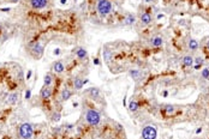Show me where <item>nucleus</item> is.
<instances>
[{
	"label": "nucleus",
	"mask_w": 209,
	"mask_h": 139,
	"mask_svg": "<svg viewBox=\"0 0 209 139\" xmlns=\"http://www.w3.org/2000/svg\"><path fill=\"white\" fill-rule=\"evenodd\" d=\"M129 74H130V77H132L134 79H138V77L141 76V73H139L138 70H130Z\"/></svg>",
	"instance_id": "4be33fe9"
},
{
	"label": "nucleus",
	"mask_w": 209,
	"mask_h": 139,
	"mask_svg": "<svg viewBox=\"0 0 209 139\" xmlns=\"http://www.w3.org/2000/svg\"><path fill=\"white\" fill-rule=\"evenodd\" d=\"M52 82H53V77H52V74H51V73H46V74H45V78H43V83H45V85H46V86H51Z\"/></svg>",
	"instance_id": "f3484780"
},
{
	"label": "nucleus",
	"mask_w": 209,
	"mask_h": 139,
	"mask_svg": "<svg viewBox=\"0 0 209 139\" xmlns=\"http://www.w3.org/2000/svg\"><path fill=\"white\" fill-rule=\"evenodd\" d=\"M17 100H18V94H16V92L10 94V95L6 96V103L7 104H13V103L17 102Z\"/></svg>",
	"instance_id": "f8f14e48"
},
{
	"label": "nucleus",
	"mask_w": 209,
	"mask_h": 139,
	"mask_svg": "<svg viewBox=\"0 0 209 139\" xmlns=\"http://www.w3.org/2000/svg\"><path fill=\"white\" fill-rule=\"evenodd\" d=\"M30 77H31V71H29V72H28V74H27V78L29 79V78H30Z\"/></svg>",
	"instance_id": "c85d7f7f"
},
{
	"label": "nucleus",
	"mask_w": 209,
	"mask_h": 139,
	"mask_svg": "<svg viewBox=\"0 0 209 139\" xmlns=\"http://www.w3.org/2000/svg\"><path fill=\"white\" fill-rule=\"evenodd\" d=\"M72 96V92L69 90V89H63V91H62V100L63 101H67V100H70V97Z\"/></svg>",
	"instance_id": "dca6fc26"
},
{
	"label": "nucleus",
	"mask_w": 209,
	"mask_h": 139,
	"mask_svg": "<svg viewBox=\"0 0 209 139\" xmlns=\"http://www.w3.org/2000/svg\"><path fill=\"white\" fill-rule=\"evenodd\" d=\"M189 48H190L191 51H196V49L198 48V42L196 41V40L191 38L190 41H189Z\"/></svg>",
	"instance_id": "6ab92c4d"
},
{
	"label": "nucleus",
	"mask_w": 209,
	"mask_h": 139,
	"mask_svg": "<svg viewBox=\"0 0 209 139\" xmlns=\"http://www.w3.org/2000/svg\"><path fill=\"white\" fill-rule=\"evenodd\" d=\"M194 63H196V65H202L203 64V58L197 56L196 59H194Z\"/></svg>",
	"instance_id": "a878e982"
},
{
	"label": "nucleus",
	"mask_w": 209,
	"mask_h": 139,
	"mask_svg": "<svg viewBox=\"0 0 209 139\" xmlns=\"http://www.w3.org/2000/svg\"><path fill=\"white\" fill-rule=\"evenodd\" d=\"M30 5L35 10H41L47 6V0H30Z\"/></svg>",
	"instance_id": "423d86ee"
},
{
	"label": "nucleus",
	"mask_w": 209,
	"mask_h": 139,
	"mask_svg": "<svg viewBox=\"0 0 209 139\" xmlns=\"http://www.w3.org/2000/svg\"><path fill=\"white\" fill-rule=\"evenodd\" d=\"M144 1H145V3H152L153 0H144Z\"/></svg>",
	"instance_id": "72a5a7b5"
},
{
	"label": "nucleus",
	"mask_w": 209,
	"mask_h": 139,
	"mask_svg": "<svg viewBox=\"0 0 209 139\" xmlns=\"http://www.w3.org/2000/svg\"><path fill=\"white\" fill-rule=\"evenodd\" d=\"M60 52H59V49H55V52H54V54H59Z\"/></svg>",
	"instance_id": "2f4dec72"
},
{
	"label": "nucleus",
	"mask_w": 209,
	"mask_h": 139,
	"mask_svg": "<svg viewBox=\"0 0 209 139\" xmlns=\"http://www.w3.org/2000/svg\"><path fill=\"white\" fill-rule=\"evenodd\" d=\"M93 63H94V65H95V66H99V65H100V61H99V59H97V58H95V59H94Z\"/></svg>",
	"instance_id": "cd10ccee"
},
{
	"label": "nucleus",
	"mask_w": 209,
	"mask_h": 139,
	"mask_svg": "<svg viewBox=\"0 0 209 139\" xmlns=\"http://www.w3.org/2000/svg\"><path fill=\"white\" fill-rule=\"evenodd\" d=\"M97 11L100 13L101 17H105L111 13L112 11V4L109 0H100L97 3Z\"/></svg>",
	"instance_id": "7ed1b4c3"
},
{
	"label": "nucleus",
	"mask_w": 209,
	"mask_h": 139,
	"mask_svg": "<svg viewBox=\"0 0 209 139\" xmlns=\"http://www.w3.org/2000/svg\"><path fill=\"white\" fill-rule=\"evenodd\" d=\"M200 67H201V65H195V68H196V70H198Z\"/></svg>",
	"instance_id": "7c9ffc66"
},
{
	"label": "nucleus",
	"mask_w": 209,
	"mask_h": 139,
	"mask_svg": "<svg viewBox=\"0 0 209 139\" xmlns=\"http://www.w3.org/2000/svg\"><path fill=\"white\" fill-rule=\"evenodd\" d=\"M150 43H152L153 47H161L164 44V40L160 36H155L150 40Z\"/></svg>",
	"instance_id": "9b49d317"
},
{
	"label": "nucleus",
	"mask_w": 209,
	"mask_h": 139,
	"mask_svg": "<svg viewBox=\"0 0 209 139\" xmlns=\"http://www.w3.org/2000/svg\"><path fill=\"white\" fill-rule=\"evenodd\" d=\"M11 1H12V3H18L19 0H11Z\"/></svg>",
	"instance_id": "c9c22d12"
},
{
	"label": "nucleus",
	"mask_w": 209,
	"mask_h": 139,
	"mask_svg": "<svg viewBox=\"0 0 209 139\" xmlns=\"http://www.w3.org/2000/svg\"><path fill=\"white\" fill-rule=\"evenodd\" d=\"M142 137H143V139H156V137H157L156 128L152 125L144 126L142 130Z\"/></svg>",
	"instance_id": "20e7f679"
},
{
	"label": "nucleus",
	"mask_w": 209,
	"mask_h": 139,
	"mask_svg": "<svg viewBox=\"0 0 209 139\" xmlns=\"http://www.w3.org/2000/svg\"><path fill=\"white\" fill-rule=\"evenodd\" d=\"M174 107L173 106H171V104H168V106H166L165 107V112H166V114H168V115H172L173 113H174Z\"/></svg>",
	"instance_id": "5701e85b"
},
{
	"label": "nucleus",
	"mask_w": 209,
	"mask_h": 139,
	"mask_svg": "<svg viewBox=\"0 0 209 139\" xmlns=\"http://www.w3.org/2000/svg\"><path fill=\"white\" fill-rule=\"evenodd\" d=\"M19 136L22 139H33L34 136V127L31 124L24 122L19 126Z\"/></svg>",
	"instance_id": "f03ea898"
},
{
	"label": "nucleus",
	"mask_w": 209,
	"mask_h": 139,
	"mask_svg": "<svg viewBox=\"0 0 209 139\" xmlns=\"http://www.w3.org/2000/svg\"><path fill=\"white\" fill-rule=\"evenodd\" d=\"M141 22H142L143 24H145V25L150 24V23H152V16H150V13L144 12V13L141 16Z\"/></svg>",
	"instance_id": "ddd939ff"
},
{
	"label": "nucleus",
	"mask_w": 209,
	"mask_h": 139,
	"mask_svg": "<svg viewBox=\"0 0 209 139\" xmlns=\"http://www.w3.org/2000/svg\"><path fill=\"white\" fill-rule=\"evenodd\" d=\"M111 58H112V52L109 51V49H105V51H103V59H105V61L108 63L109 60H111Z\"/></svg>",
	"instance_id": "412c9836"
},
{
	"label": "nucleus",
	"mask_w": 209,
	"mask_h": 139,
	"mask_svg": "<svg viewBox=\"0 0 209 139\" xmlns=\"http://www.w3.org/2000/svg\"><path fill=\"white\" fill-rule=\"evenodd\" d=\"M85 121L90 126H97L101 121V115L95 109H89L85 113Z\"/></svg>",
	"instance_id": "f257e3e1"
},
{
	"label": "nucleus",
	"mask_w": 209,
	"mask_h": 139,
	"mask_svg": "<svg viewBox=\"0 0 209 139\" xmlns=\"http://www.w3.org/2000/svg\"><path fill=\"white\" fill-rule=\"evenodd\" d=\"M207 49H208V51H209V41L207 42Z\"/></svg>",
	"instance_id": "f704fd0d"
},
{
	"label": "nucleus",
	"mask_w": 209,
	"mask_h": 139,
	"mask_svg": "<svg viewBox=\"0 0 209 139\" xmlns=\"http://www.w3.org/2000/svg\"><path fill=\"white\" fill-rule=\"evenodd\" d=\"M30 97H31V90L30 89H28V90L25 91V100H29Z\"/></svg>",
	"instance_id": "bb28decb"
},
{
	"label": "nucleus",
	"mask_w": 209,
	"mask_h": 139,
	"mask_svg": "<svg viewBox=\"0 0 209 139\" xmlns=\"http://www.w3.org/2000/svg\"><path fill=\"white\" fill-rule=\"evenodd\" d=\"M201 132H202V128H197V130H196V133H197V134L201 133Z\"/></svg>",
	"instance_id": "c756f323"
},
{
	"label": "nucleus",
	"mask_w": 209,
	"mask_h": 139,
	"mask_svg": "<svg viewBox=\"0 0 209 139\" xmlns=\"http://www.w3.org/2000/svg\"><path fill=\"white\" fill-rule=\"evenodd\" d=\"M183 65L186 67H190L194 65V58H191L190 55H186L183 58Z\"/></svg>",
	"instance_id": "2eb2a0df"
},
{
	"label": "nucleus",
	"mask_w": 209,
	"mask_h": 139,
	"mask_svg": "<svg viewBox=\"0 0 209 139\" xmlns=\"http://www.w3.org/2000/svg\"><path fill=\"white\" fill-rule=\"evenodd\" d=\"M60 117H62V114H60V113H59V112H54V113L52 114V121L58 122L59 120H60Z\"/></svg>",
	"instance_id": "b1692460"
},
{
	"label": "nucleus",
	"mask_w": 209,
	"mask_h": 139,
	"mask_svg": "<svg viewBox=\"0 0 209 139\" xmlns=\"http://www.w3.org/2000/svg\"><path fill=\"white\" fill-rule=\"evenodd\" d=\"M167 95H168V92H167V91H164V96H165V97H166V96H167Z\"/></svg>",
	"instance_id": "473e14b6"
},
{
	"label": "nucleus",
	"mask_w": 209,
	"mask_h": 139,
	"mask_svg": "<svg viewBox=\"0 0 209 139\" xmlns=\"http://www.w3.org/2000/svg\"><path fill=\"white\" fill-rule=\"evenodd\" d=\"M40 96H41V98H43V100H47V98H49L52 96V89L51 86H43L41 89V92H40Z\"/></svg>",
	"instance_id": "6e6552de"
},
{
	"label": "nucleus",
	"mask_w": 209,
	"mask_h": 139,
	"mask_svg": "<svg viewBox=\"0 0 209 139\" xmlns=\"http://www.w3.org/2000/svg\"><path fill=\"white\" fill-rule=\"evenodd\" d=\"M84 84H85V82H84V79H82V78L76 77V78L73 79V86H75L76 90H81Z\"/></svg>",
	"instance_id": "9d476101"
},
{
	"label": "nucleus",
	"mask_w": 209,
	"mask_h": 139,
	"mask_svg": "<svg viewBox=\"0 0 209 139\" xmlns=\"http://www.w3.org/2000/svg\"><path fill=\"white\" fill-rule=\"evenodd\" d=\"M129 109H130L131 112H136L137 109H138V102L137 101H130V103H129Z\"/></svg>",
	"instance_id": "aec40b11"
},
{
	"label": "nucleus",
	"mask_w": 209,
	"mask_h": 139,
	"mask_svg": "<svg viewBox=\"0 0 209 139\" xmlns=\"http://www.w3.org/2000/svg\"><path fill=\"white\" fill-rule=\"evenodd\" d=\"M89 95L94 98H96V97L100 96V90H99L97 88H90L89 89Z\"/></svg>",
	"instance_id": "a211bd4d"
},
{
	"label": "nucleus",
	"mask_w": 209,
	"mask_h": 139,
	"mask_svg": "<svg viewBox=\"0 0 209 139\" xmlns=\"http://www.w3.org/2000/svg\"><path fill=\"white\" fill-rule=\"evenodd\" d=\"M30 52H31V54L35 56V58H41L42 56V54H43V46L40 43V42H36V43H34L33 44V47H31V49H30Z\"/></svg>",
	"instance_id": "39448f33"
},
{
	"label": "nucleus",
	"mask_w": 209,
	"mask_h": 139,
	"mask_svg": "<svg viewBox=\"0 0 209 139\" xmlns=\"http://www.w3.org/2000/svg\"><path fill=\"white\" fill-rule=\"evenodd\" d=\"M136 22V17L134 15H127L124 19V24L125 25H132Z\"/></svg>",
	"instance_id": "4468645a"
},
{
	"label": "nucleus",
	"mask_w": 209,
	"mask_h": 139,
	"mask_svg": "<svg viewBox=\"0 0 209 139\" xmlns=\"http://www.w3.org/2000/svg\"><path fill=\"white\" fill-rule=\"evenodd\" d=\"M52 70H53L55 73L60 74V73H63V72L65 71V66H64V64H63L62 61H55V63L53 64V66H52Z\"/></svg>",
	"instance_id": "1a4fd4ad"
},
{
	"label": "nucleus",
	"mask_w": 209,
	"mask_h": 139,
	"mask_svg": "<svg viewBox=\"0 0 209 139\" xmlns=\"http://www.w3.org/2000/svg\"><path fill=\"white\" fill-rule=\"evenodd\" d=\"M75 54H76V56H77L78 59H81V60H84V59L88 58V52L85 51L84 48H82V47L76 48V49H75Z\"/></svg>",
	"instance_id": "0eeeda50"
},
{
	"label": "nucleus",
	"mask_w": 209,
	"mask_h": 139,
	"mask_svg": "<svg viewBox=\"0 0 209 139\" xmlns=\"http://www.w3.org/2000/svg\"><path fill=\"white\" fill-rule=\"evenodd\" d=\"M201 74H202V77L203 78H209V68H203L202 70V72H201Z\"/></svg>",
	"instance_id": "393cba45"
}]
</instances>
